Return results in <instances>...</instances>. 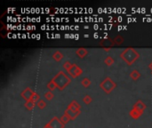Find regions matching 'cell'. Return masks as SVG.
I'll use <instances>...</instances> for the list:
<instances>
[{"label": "cell", "instance_id": "6da1fadb", "mask_svg": "<svg viewBox=\"0 0 152 128\" xmlns=\"http://www.w3.org/2000/svg\"><path fill=\"white\" fill-rule=\"evenodd\" d=\"M121 58L127 65H133V64L140 58V53L133 47H128L121 53L120 54Z\"/></svg>", "mask_w": 152, "mask_h": 128}, {"label": "cell", "instance_id": "7a4b0ae2", "mask_svg": "<svg viewBox=\"0 0 152 128\" xmlns=\"http://www.w3.org/2000/svg\"><path fill=\"white\" fill-rule=\"evenodd\" d=\"M53 79L60 91H63L71 82V78L63 71H59Z\"/></svg>", "mask_w": 152, "mask_h": 128}, {"label": "cell", "instance_id": "3957f363", "mask_svg": "<svg viewBox=\"0 0 152 128\" xmlns=\"http://www.w3.org/2000/svg\"><path fill=\"white\" fill-rule=\"evenodd\" d=\"M100 87H101V89L103 90L104 93H106L107 94H109L117 87V83L114 82L109 77H107L101 82Z\"/></svg>", "mask_w": 152, "mask_h": 128}, {"label": "cell", "instance_id": "277c9868", "mask_svg": "<svg viewBox=\"0 0 152 128\" xmlns=\"http://www.w3.org/2000/svg\"><path fill=\"white\" fill-rule=\"evenodd\" d=\"M67 73L72 77V78H76L79 76H81L83 73V69L80 68L79 66H77V64L73 63L72 66L70 67V69L67 71Z\"/></svg>", "mask_w": 152, "mask_h": 128}, {"label": "cell", "instance_id": "5b68a950", "mask_svg": "<svg viewBox=\"0 0 152 128\" xmlns=\"http://www.w3.org/2000/svg\"><path fill=\"white\" fill-rule=\"evenodd\" d=\"M47 124L50 126V128H64L65 127V125L62 124L60 117H53Z\"/></svg>", "mask_w": 152, "mask_h": 128}, {"label": "cell", "instance_id": "8992f818", "mask_svg": "<svg viewBox=\"0 0 152 128\" xmlns=\"http://www.w3.org/2000/svg\"><path fill=\"white\" fill-rule=\"evenodd\" d=\"M34 93H35V92L32 90L30 87H27L21 93V97L27 101L31 100V98L33 97Z\"/></svg>", "mask_w": 152, "mask_h": 128}, {"label": "cell", "instance_id": "52a82bcc", "mask_svg": "<svg viewBox=\"0 0 152 128\" xmlns=\"http://www.w3.org/2000/svg\"><path fill=\"white\" fill-rule=\"evenodd\" d=\"M146 108H147L146 104L144 103L142 101H141V100H138L137 101H136L135 104L133 105V109L139 111L140 113H141V114H143V112H144V110L146 109Z\"/></svg>", "mask_w": 152, "mask_h": 128}, {"label": "cell", "instance_id": "ba28073f", "mask_svg": "<svg viewBox=\"0 0 152 128\" xmlns=\"http://www.w3.org/2000/svg\"><path fill=\"white\" fill-rule=\"evenodd\" d=\"M68 109H70L72 111L74 112H79V113H81V110H80V109H81V106L79 105V104L77 102V101H72L69 104V106L67 107Z\"/></svg>", "mask_w": 152, "mask_h": 128}, {"label": "cell", "instance_id": "9c48e42d", "mask_svg": "<svg viewBox=\"0 0 152 128\" xmlns=\"http://www.w3.org/2000/svg\"><path fill=\"white\" fill-rule=\"evenodd\" d=\"M76 54L78 56L80 59H83L88 54V51L84 47H80V48H78V49L76 50Z\"/></svg>", "mask_w": 152, "mask_h": 128}, {"label": "cell", "instance_id": "30bf717a", "mask_svg": "<svg viewBox=\"0 0 152 128\" xmlns=\"http://www.w3.org/2000/svg\"><path fill=\"white\" fill-rule=\"evenodd\" d=\"M64 114H66V115L70 118V120H74V119L77 118V117L80 113H79V112H74V111H72V110H70V109H65V112H64Z\"/></svg>", "mask_w": 152, "mask_h": 128}, {"label": "cell", "instance_id": "8fae6325", "mask_svg": "<svg viewBox=\"0 0 152 128\" xmlns=\"http://www.w3.org/2000/svg\"><path fill=\"white\" fill-rule=\"evenodd\" d=\"M141 115H142L141 113H140L139 111H137V110L134 109H132L130 110V112H129V116H130L133 119H134V120L139 119Z\"/></svg>", "mask_w": 152, "mask_h": 128}, {"label": "cell", "instance_id": "7c38bea8", "mask_svg": "<svg viewBox=\"0 0 152 128\" xmlns=\"http://www.w3.org/2000/svg\"><path fill=\"white\" fill-rule=\"evenodd\" d=\"M52 58L55 61H57V62H60L62 58H63V54L60 52V51H55L53 55H52Z\"/></svg>", "mask_w": 152, "mask_h": 128}, {"label": "cell", "instance_id": "4fadbf2b", "mask_svg": "<svg viewBox=\"0 0 152 128\" xmlns=\"http://www.w3.org/2000/svg\"><path fill=\"white\" fill-rule=\"evenodd\" d=\"M130 77L133 80V81H136L141 77V73L137 70V69H133V71H131V73L129 74Z\"/></svg>", "mask_w": 152, "mask_h": 128}, {"label": "cell", "instance_id": "5bb4252c", "mask_svg": "<svg viewBox=\"0 0 152 128\" xmlns=\"http://www.w3.org/2000/svg\"><path fill=\"white\" fill-rule=\"evenodd\" d=\"M24 106L26 107V109H27L29 111H31V110H33V109L35 108L36 103H35L34 101H32L31 100H29V101H27L25 102Z\"/></svg>", "mask_w": 152, "mask_h": 128}, {"label": "cell", "instance_id": "9a60e30c", "mask_svg": "<svg viewBox=\"0 0 152 128\" xmlns=\"http://www.w3.org/2000/svg\"><path fill=\"white\" fill-rule=\"evenodd\" d=\"M113 43H114V45H122L124 43V37L122 36H117L113 39Z\"/></svg>", "mask_w": 152, "mask_h": 128}, {"label": "cell", "instance_id": "2e32d148", "mask_svg": "<svg viewBox=\"0 0 152 128\" xmlns=\"http://www.w3.org/2000/svg\"><path fill=\"white\" fill-rule=\"evenodd\" d=\"M46 87L48 88V90L51 91V92H53V91L55 89V88H57V86H56V85H55V83H54V81H53V78L50 80V82H48Z\"/></svg>", "mask_w": 152, "mask_h": 128}, {"label": "cell", "instance_id": "e0dca14e", "mask_svg": "<svg viewBox=\"0 0 152 128\" xmlns=\"http://www.w3.org/2000/svg\"><path fill=\"white\" fill-rule=\"evenodd\" d=\"M81 85L85 87V88H87V87H89L91 85V80L88 78V77H84L82 79V81H81Z\"/></svg>", "mask_w": 152, "mask_h": 128}, {"label": "cell", "instance_id": "ac0fdd59", "mask_svg": "<svg viewBox=\"0 0 152 128\" xmlns=\"http://www.w3.org/2000/svg\"><path fill=\"white\" fill-rule=\"evenodd\" d=\"M104 63H105L108 67H110V66L112 65V64L114 63V59L112 58L111 56H107L106 59L104 60Z\"/></svg>", "mask_w": 152, "mask_h": 128}, {"label": "cell", "instance_id": "d6986e66", "mask_svg": "<svg viewBox=\"0 0 152 128\" xmlns=\"http://www.w3.org/2000/svg\"><path fill=\"white\" fill-rule=\"evenodd\" d=\"M60 119H61V121L62 122V124H64V125H67V124L70 121V118H69L66 114H63V115L60 117Z\"/></svg>", "mask_w": 152, "mask_h": 128}, {"label": "cell", "instance_id": "ffe728a7", "mask_svg": "<svg viewBox=\"0 0 152 128\" xmlns=\"http://www.w3.org/2000/svg\"><path fill=\"white\" fill-rule=\"evenodd\" d=\"M53 97H54V94H53V93L51 92V91H48V92H46V93H45V98L47 101H52V100L53 99Z\"/></svg>", "mask_w": 152, "mask_h": 128}, {"label": "cell", "instance_id": "44dd1931", "mask_svg": "<svg viewBox=\"0 0 152 128\" xmlns=\"http://www.w3.org/2000/svg\"><path fill=\"white\" fill-rule=\"evenodd\" d=\"M83 101H84L85 104H86V105H89V104L93 101V98L91 97L90 95L86 94L85 97L83 98Z\"/></svg>", "mask_w": 152, "mask_h": 128}, {"label": "cell", "instance_id": "7402d4cb", "mask_svg": "<svg viewBox=\"0 0 152 128\" xmlns=\"http://www.w3.org/2000/svg\"><path fill=\"white\" fill-rule=\"evenodd\" d=\"M37 106L40 109H44L46 107V102L44 100H40L37 103Z\"/></svg>", "mask_w": 152, "mask_h": 128}, {"label": "cell", "instance_id": "603a6c76", "mask_svg": "<svg viewBox=\"0 0 152 128\" xmlns=\"http://www.w3.org/2000/svg\"><path fill=\"white\" fill-rule=\"evenodd\" d=\"M72 64H73V63H71L69 61H66L65 62H64L63 63V65H62V67L64 68V69H65L66 71H68L69 69H70V67L72 66Z\"/></svg>", "mask_w": 152, "mask_h": 128}, {"label": "cell", "instance_id": "cb8c5ba5", "mask_svg": "<svg viewBox=\"0 0 152 128\" xmlns=\"http://www.w3.org/2000/svg\"><path fill=\"white\" fill-rule=\"evenodd\" d=\"M40 100H41V99H40V96H39V94L37 93H35L34 95H33V97L31 98V101H34L36 104H37Z\"/></svg>", "mask_w": 152, "mask_h": 128}, {"label": "cell", "instance_id": "d4e9b609", "mask_svg": "<svg viewBox=\"0 0 152 128\" xmlns=\"http://www.w3.org/2000/svg\"><path fill=\"white\" fill-rule=\"evenodd\" d=\"M149 69L151 70V72H152V61L149 64Z\"/></svg>", "mask_w": 152, "mask_h": 128}, {"label": "cell", "instance_id": "484cf974", "mask_svg": "<svg viewBox=\"0 0 152 128\" xmlns=\"http://www.w3.org/2000/svg\"><path fill=\"white\" fill-rule=\"evenodd\" d=\"M151 74H152V72H151Z\"/></svg>", "mask_w": 152, "mask_h": 128}]
</instances>
